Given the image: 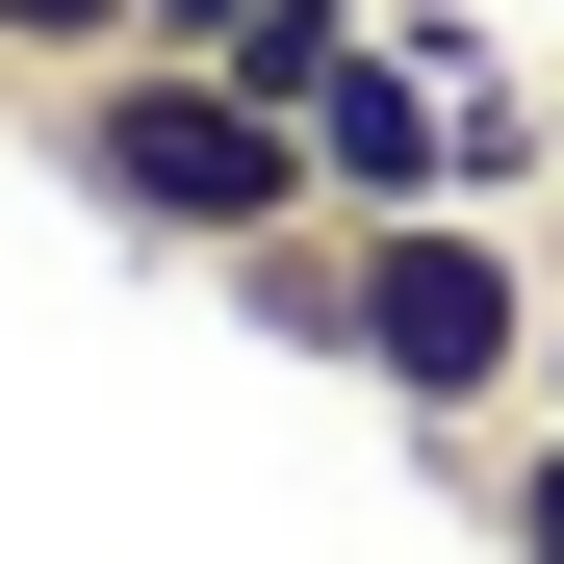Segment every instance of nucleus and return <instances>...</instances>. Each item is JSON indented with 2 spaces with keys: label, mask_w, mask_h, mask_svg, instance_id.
Instances as JSON below:
<instances>
[{
  "label": "nucleus",
  "mask_w": 564,
  "mask_h": 564,
  "mask_svg": "<svg viewBox=\"0 0 564 564\" xmlns=\"http://www.w3.org/2000/svg\"><path fill=\"white\" fill-rule=\"evenodd\" d=\"M52 154H77V206H104V231L206 257V282H231L257 231H334V206H308V129H282L257 77H206V52H104V77L52 104Z\"/></svg>",
  "instance_id": "1"
},
{
  "label": "nucleus",
  "mask_w": 564,
  "mask_h": 564,
  "mask_svg": "<svg viewBox=\"0 0 564 564\" xmlns=\"http://www.w3.org/2000/svg\"><path fill=\"white\" fill-rule=\"evenodd\" d=\"M539 308H564L539 206H386L359 231V386L411 436H513L539 411Z\"/></svg>",
  "instance_id": "2"
},
{
  "label": "nucleus",
  "mask_w": 564,
  "mask_h": 564,
  "mask_svg": "<svg viewBox=\"0 0 564 564\" xmlns=\"http://www.w3.org/2000/svg\"><path fill=\"white\" fill-rule=\"evenodd\" d=\"M308 206L334 231H386V206H462V26H359V52H308Z\"/></svg>",
  "instance_id": "3"
},
{
  "label": "nucleus",
  "mask_w": 564,
  "mask_h": 564,
  "mask_svg": "<svg viewBox=\"0 0 564 564\" xmlns=\"http://www.w3.org/2000/svg\"><path fill=\"white\" fill-rule=\"evenodd\" d=\"M231 308H257L282 359H359V231H257V257H231Z\"/></svg>",
  "instance_id": "4"
},
{
  "label": "nucleus",
  "mask_w": 564,
  "mask_h": 564,
  "mask_svg": "<svg viewBox=\"0 0 564 564\" xmlns=\"http://www.w3.org/2000/svg\"><path fill=\"white\" fill-rule=\"evenodd\" d=\"M0 52H26V77H104V52H129V0H0Z\"/></svg>",
  "instance_id": "5"
},
{
  "label": "nucleus",
  "mask_w": 564,
  "mask_h": 564,
  "mask_svg": "<svg viewBox=\"0 0 564 564\" xmlns=\"http://www.w3.org/2000/svg\"><path fill=\"white\" fill-rule=\"evenodd\" d=\"M488 513H513V564H564V411L513 436V488H488Z\"/></svg>",
  "instance_id": "6"
},
{
  "label": "nucleus",
  "mask_w": 564,
  "mask_h": 564,
  "mask_svg": "<svg viewBox=\"0 0 564 564\" xmlns=\"http://www.w3.org/2000/svg\"><path fill=\"white\" fill-rule=\"evenodd\" d=\"M257 26V0H129V52H231Z\"/></svg>",
  "instance_id": "7"
},
{
  "label": "nucleus",
  "mask_w": 564,
  "mask_h": 564,
  "mask_svg": "<svg viewBox=\"0 0 564 564\" xmlns=\"http://www.w3.org/2000/svg\"><path fill=\"white\" fill-rule=\"evenodd\" d=\"M0 104H26V52H0Z\"/></svg>",
  "instance_id": "8"
},
{
  "label": "nucleus",
  "mask_w": 564,
  "mask_h": 564,
  "mask_svg": "<svg viewBox=\"0 0 564 564\" xmlns=\"http://www.w3.org/2000/svg\"><path fill=\"white\" fill-rule=\"evenodd\" d=\"M539 104H564V77H539Z\"/></svg>",
  "instance_id": "9"
}]
</instances>
